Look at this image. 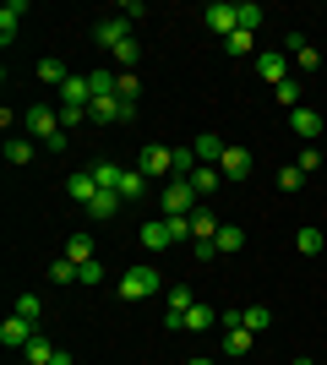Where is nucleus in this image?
I'll return each instance as SVG.
<instances>
[{
	"mask_svg": "<svg viewBox=\"0 0 327 365\" xmlns=\"http://www.w3.org/2000/svg\"><path fill=\"white\" fill-rule=\"evenodd\" d=\"M22 11H28L22 0H11V6L0 11V44H11V38H16V22H22Z\"/></svg>",
	"mask_w": 327,
	"mask_h": 365,
	"instance_id": "nucleus-24",
	"label": "nucleus"
},
{
	"mask_svg": "<svg viewBox=\"0 0 327 365\" xmlns=\"http://www.w3.org/2000/svg\"><path fill=\"white\" fill-rule=\"evenodd\" d=\"M142 175H147V180L175 175V148H142Z\"/></svg>",
	"mask_w": 327,
	"mask_h": 365,
	"instance_id": "nucleus-6",
	"label": "nucleus"
},
{
	"mask_svg": "<svg viewBox=\"0 0 327 365\" xmlns=\"http://www.w3.org/2000/svg\"><path fill=\"white\" fill-rule=\"evenodd\" d=\"M88 175H93V180H98V191H115V185H120V175H125V169L115 164V158H98V164L88 169Z\"/></svg>",
	"mask_w": 327,
	"mask_h": 365,
	"instance_id": "nucleus-17",
	"label": "nucleus"
},
{
	"mask_svg": "<svg viewBox=\"0 0 327 365\" xmlns=\"http://www.w3.org/2000/svg\"><path fill=\"white\" fill-rule=\"evenodd\" d=\"M300 180H306V175H300L295 164H289V169H279V191H300Z\"/></svg>",
	"mask_w": 327,
	"mask_h": 365,
	"instance_id": "nucleus-36",
	"label": "nucleus"
},
{
	"mask_svg": "<svg viewBox=\"0 0 327 365\" xmlns=\"http://www.w3.org/2000/svg\"><path fill=\"white\" fill-rule=\"evenodd\" d=\"M295 66H300V71H316V66H327V61L316 55V49H300V55H295Z\"/></svg>",
	"mask_w": 327,
	"mask_h": 365,
	"instance_id": "nucleus-38",
	"label": "nucleus"
},
{
	"mask_svg": "<svg viewBox=\"0 0 327 365\" xmlns=\"http://www.w3.org/2000/svg\"><path fill=\"white\" fill-rule=\"evenodd\" d=\"M22 120H28V137L38 142V148H55V153H66V125H61V115H55L49 104H33L28 115H22Z\"/></svg>",
	"mask_w": 327,
	"mask_h": 365,
	"instance_id": "nucleus-1",
	"label": "nucleus"
},
{
	"mask_svg": "<svg viewBox=\"0 0 327 365\" xmlns=\"http://www.w3.org/2000/svg\"><path fill=\"white\" fill-rule=\"evenodd\" d=\"M147 294H158V273H153V267H131V273H120V300H147Z\"/></svg>",
	"mask_w": 327,
	"mask_h": 365,
	"instance_id": "nucleus-4",
	"label": "nucleus"
},
{
	"mask_svg": "<svg viewBox=\"0 0 327 365\" xmlns=\"http://www.w3.org/2000/svg\"><path fill=\"white\" fill-rule=\"evenodd\" d=\"M120 213V191H98L93 202H88V218H93V224H104V218H115Z\"/></svg>",
	"mask_w": 327,
	"mask_h": 365,
	"instance_id": "nucleus-15",
	"label": "nucleus"
},
{
	"mask_svg": "<svg viewBox=\"0 0 327 365\" xmlns=\"http://www.w3.org/2000/svg\"><path fill=\"white\" fill-rule=\"evenodd\" d=\"M240 28H246V33L262 28V6H256V0H240Z\"/></svg>",
	"mask_w": 327,
	"mask_h": 365,
	"instance_id": "nucleus-32",
	"label": "nucleus"
},
{
	"mask_svg": "<svg viewBox=\"0 0 327 365\" xmlns=\"http://www.w3.org/2000/svg\"><path fill=\"white\" fill-rule=\"evenodd\" d=\"M213 245H218V257H234V251H246V229L240 224H218Z\"/></svg>",
	"mask_w": 327,
	"mask_h": 365,
	"instance_id": "nucleus-11",
	"label": "nucleus"
},
{
	"mask_svg": "<svg viewBox=\"0 0 327 365\" xmlns=\"http://www.w3.org/2000/svg\"><path fill=\"white\" fill-rule=\"evenodd\" d=\"M295 365H316V360H295Z\"/></svg>",
	"mask_w": 327,
	"mask_h": 365,
	"instance_id": "nucleus-43",
	"label": "nucleus"
},
{
	"mask_svg": "<svg viewBox=\"0 0 327 365\" xmlns=\"http://www.w3.org/2000/svg\"><path fill=\"white\" fill-rule=\"evenodd\" d=\"M22 360H28V365H55V344H49L44 333H33L28 349H22Z\"/></svg>",
	"mask_w": 327,
	"mask_h": 365,
	"instance_id": "nucleus-16",
	"label": "nucleus"
},
{
	"mask_svg": "<svg viewBox=\"0 0 327 365\" xmlns=\"http://www.w3.org/2000/svg\"><path fill=\"white\" fill-rule=\"evenodd\" d=\"M49 278H55V284H77V278H82V267H77L71 257H61L55 267H49Z\"/></svg>",
	"mask_w": 327,
	"mask_h": 365,
	"instance_id": "nucleus-31",
	"label": "nucleus"
},
{
	"mask_svg": "<svg viewBox=\"0 0 327 365\" xmlns=\"http://www.w3.org/2000/svg\"><path fill=\"white\" fill-rule=\"evenodd\" d=\"M251 338H256V333H246V327H224V354H234V360L251 354Z\"/></svg>",
	"mask_w": 327,
	"mask_h": 365,
	"instance_id": "nucleus-23",
	"label": "nucleus"
},
{
	"mask_svg": "<svg viewBox=\"0 0 327 365\" xmlns=\"http://www.w3.org/2000/svg\"><path fill=\"white\" fill-rule=\"evenodd\" d=\"M186 365H213V360H186Z\"/></svg>",
	"mask_w": 327,
	"mask_h": 365,
	"instance_id": "nucleus-42",
	"label": "nucleus"
},
{
	"mask_svg": "<svg viewBox=\"0 0 327 365\" xmlns=\"http://www.w3.org/2000/svg\"><path fill=\"white\" fill-rule=\"evenodd\" d=\"M256 76L279 88V82H289V61H284L279 49H262V55H256Z\"/></svg>",
	"mask_w": 327,
	"mask_h": 365,
	"instance_id": "nucleus-7",
	"label": "nucleus"
},
{
	"mask_svg": "<svg viewBox=\"0 0 327 365\" xmlns=\"http://www.w3.org/2000/svg\"><path fill=\"white\" fill-rule=\"evenodd\" d=\"M38 82H55V88H66V82H71L66 61H38Z\"/></svg>",
	"mask_w": 327,
	"mask_h": 365,
	"instance_id": "nucleus-27",
	"label": "nucleus"
},
{
	"mask_svg": "<svg viewBox=\"0 0 327 365\" xmlns=\"http://www.w3.org/2000/svg\"><path fill=\"white\" fill-rule=\"evenodd\" d=\"M66 197H71V202H82V207H88V202L98 197V180H93V175H88V169H77V175L66 180Z\"/></svg>",
	"mask_w": 327,
	"mask_h": 365,
	"instance_id": "nucleus-12",
	"label": "nucleus"
},
{
	"mask_svg": "<svg viewBox=\"0 0 327 365\" xmlns=\"http://www.w3.org/2000/svg\"><path fill=\"white\" fill-rule=\"evenodd\" d=\"M289 131L306 137V142H316L322 137V115H316V109H289Z\"/></svg>",
	"mask_w": 327,
	"mask_h": 365,
	"instance_id": "nucleus-10",
	"label": "nucleus"
},
{
	"mask_svg": "<svg viewBox=\"0 0 327 365\" xmlns=\"http://www.w3.org/2000/svg\"><path fill=\"white\" fill-rule=\"evenodd\" d=\"M66 257L77 262V267H82V262H93V240H88V235H71V240H66Z\"/></svg>",
	"mask_w": 327,
	"mask_h": 365,
	"instance_id": "nucleus-29",
	"label": "nucleus"
},
{
	"mask_svg": "<svg viewBox=\"0 0 327 365\" xmlns=\"http://www.w3.org/2000/svg\"><path fill=\"white\" fill-rule=\"evenodd\" d=\"M240 327H246V333H267V327H273V311H267V305H246V311H240Z\"/></svg>",
	"mask_w": 327,
	"mask_h": 365,
	"instance_id": "nucleus-20",
	"label": "nucleus"
},
{
	"mask_svg": "<svg viewBox=\"0 0 327 365\" xmlns=\"http://www.w3.org/2000/svg\"><path fill=\"white\" fill-rule=\"evenodd\" d=\"M218 175H224V180H246V175H251V153H246V148H224Z\"/></svg>",
	"mask_w": 327,
	"mask_h": 365,
	"instance_id": "nucleus-9",
	"label": "nucleus"
},
{
	"mask_svg": "<svg viewBox=\"0 0 327 365\" xmlns=\"http://www.w3.org/2000/svg\"><path fill=\"white\" fill-rule=\"evenodd\" d=\"M82 120H88V109H61V125H66V131H71V125H82Z\"/></svg>",
	"mask_w": 327,
	"mask_h": 365,
	"instance_id": "nucleus-41",
	"label": "nucleus"
},
{
	"mask_svg": "<svg viewBox=\"0 0 327 365\" xmlns=\"http://www.w3.org/2000/svg\"><path fill=\"white\" fill-rule=\"evenodd\" d=\"M142 245H147V251H164V245H175L170 218H147V224H142Z\"/></svg>",
	"mask_w": 327,
	"mask_h": 365,
	"instance_id": "nucleus-13",
	"label": "nucleus"
},
{
	"mask_svg": "<svg viewBox=\"0 0 327 365\" xmlns=\"http://www.w3.org/2000/svg\"><path fill=\"white\" fill-rule=\"evenodd\" d=\"M322 235H316V229H300V235H295V251H300V257H316V251H322Z\"/></svg>",
	"mask_w": 327,
	"mask_h": 365,
	"instance_id": "nucleus-30",
	"label": "nucleus"
},
{
	"mask_svg": "<svg viewBox=\"0 0 327 365\" xmlns=\"http://www.w3.org/2000/svg\"><path fill=\"white\" fill-rule=\"evenodd\" d=\"M16 317L38 322V317H44V300H38V294H22V300H16Z\"/></svg>",
	"mask_w": 327,
	"mask_h": 365,
	"instance_id": "nucleus-33",
	"label": "nucleus"
},
{
	"mask_svg": "<svg viewBox=\"0 0 327 365\" xmlns=\"http://www.w3.org/2000/svg\"><path fill=\"white\" fill-rule=\"evenodd\" d=\"M191 251H197V262H213V257H218L213 240H191Z\"/></svg>",
	"mask_w": 327,
	"mask_h": 365,
	"instance_id": "nucleus-40",
	"label": "nucleus"
},
{
	"mask_svg": "<svg viewBox=\"0 0 327 365\" xmlns=\"http://www.w3.org/2000/svg\"><path fill=\"white\" fill-rule=\"evenodd\" d=\"M218 235V218L207 213V207H197V213H191V240H213Z\"/></svg>",
	"mask_w": 327,
	"mask_h": 365,
	"instance_id": "nucleus-25",
	"label": "nucleus"
},
{
	"mask_svg": "<svg viewBox=\"0 0 327 365\" xmlns=\"http://www.w3.org/2000/svg\"><path fill=\"white\" fill-rule=\"evenodd\" d=\"M158 202H164V218H191L197 213V185L191 180H170L164 191H158Z\"/></svg>",
	"mask_w": 327,
	"mask_h": 365,
	"instance_id": "nucleus-2",
	"label": "nucleus"
},
{
	"mask_svg": "<svg viewBox=\"0 0 327 365\" xmlns=\"http://www.w3.org/2000/svg\"><path fill=\"white\" fill-rule=\"evenodd\" d=\"M33 153H38V142H33V137H6V158H11V164H28Z\"/></svg>",
	"mask_w": 327,
	"mask_h": 365,
	"instance_id": "nucleus-26",
	"label": "nucleus"
},
{
	"mask_svg": "<svg viewBox=\"0 0 327 365\" xmlns=\"http://www.w3.org/2000/svg\"><path fill=\"white\" fill-rule=\"evenodd\" d=\"M137 93H142V88H137V76L125 71V76H120V98H125V104H137Z\"/></svg>",
	"mask_w": 327,
	"mask_h": 365,
	"instance_id": "nucleus-39",
	"label": "nucleus"
},
{
	"mask_svg": "<svg viewBox=\"0 0 327 365\" xmlns=\"http://www.w3.org/2000/svg\"><path fill=\"white\" fill-rule=\"evenodd\" d=\"M191 185H197V197H213L218 185H224V175H218V164H197V175H191Z\"/></svg>",
	"mask_w": 327,
	"mask_h": 365,
	"instance_id": "nucleus-19",
	"label": "nucleus"
},
{
	"mask_svg": "<svg viewBox=\"0 0 327 365\" xmlns=\"http://www.w3.org/2000/svg\"><path fill=\"white\" fill-rule=\"evenodd\" d=\"M98 278H104V262H82V278H77V284H98Z\"/></svg>",
	"mask_w": 327,
	"mask_h": 365,
	"instance_id": "nucleus-37",
	"label": "nucleus"
},
{
	"mask_svg": "<svg viewBox=\"0 0 327 365\" xmlns=\"http://www.w3.org/2000/svg\"><path fill=\"white\" fill-rule=\"evenodd\" d=\"M207 33H218V38H229V33H240V6H229V0H213L202 11Z\"/></svg>",
	"mask_w": 327,
	"mask_h": 365,
	"instance_id": "nucleus-3",
	"label": "nucleus"
},
{
	"mask_svg": "<svg viewBox=\"0 0 327 365\" xmlns=\"http://www.w3.org/2000/svg\"><path fill=\"white\" fill-rule=\"evenodd\" d=\"M88 88H93V98H115V93H120V76L109 71V66H93V71H88Z\"/></svg>",
	"mask_w": 327,
	"mask_h": 365,
	"instance_id": "nucleus-14",
	"label": "nucleus"
},
{
	"mask_svg": "<svg viewBox=\"0 0 327 365\" xmlns=\"http://www.w3.org/2000/svg\"><path fill=\"white\" fill-rule=\"evenodd\" d=\"M28 338H33L28 317H6V322H0V344H6V349H28Z\"/></svg>",
	"mask_w": 327,
	"mask_h": 365,
	"instance_id": "nucleus-8",
	"label": "nucleus"
},
{
	"mask_svg": "<svg viewBox=\"0 0 327 365\" xmlns=\"http://www.w3.org/2000/svg\"><path fill=\"white\" fill-rule=\"evenodd\" d=\"M191 148H197V158H202V164H218V158H224V148H229V142H224V137H213V131H202V137L191 142Z\"/></svg>",
	"mask_w": 327,
	"mask_h": 365,
	"instance_id": "nucleus-18",
	"label": "nucleus"
},
{
	"mask_svg": "<svg viewBox=\"0 0 327 365\" xmlns=\"http://www.w3.org/2000/svg\"><path fill=\"white\" fill-rule=\"evenodd\" d=\"M213 322H218V311H213V305H202V300H197V305L186 311V333H207Z\"/></svg>",
	"mask_w": 327,
	"mask_h": 365,
	"instance_id": "nucleus-22",
	"label": "nucleus"
},
{
	"mask_svg": "<svg viewBox=\"0 0 327 365\" xmlns=\"http://www.w3.org/2000/svg\"><path fill=\"white\" fill-rule=\"evenodd\" d=\"M273 98H279V104H289V109H300V82H279V88H273Z\"/></svg>",
	"mask_w": 327,
	"mask_h": 365,
	"instance_id": "nucleus-34",
	"label": "nucleus"
},
{
	"mask_svg": "<svg viewBox=\"0 0 327 365\" xmlns=\"http://www.w3.org/2000/svg\"><path fill=\"white\" fill-rule=\"evenodd\" d=\"M93 38H98V49L115 55L120 44H131V16H104V22L93 28Z\"/></svg>",
	"mask_w": 327,
	"mask_h": 365,
	"instance_id": "nucleus-5",
	"label": "nucleus"
},
{
	"mask_svg": "<svg viewBox=\"0 0 327 365\" xmlns=\"http://www.w3.org/2000/svg\"><path fill=\"white\" fill-rule=\"evenodd\" d=\"M115 191H120V202H137L142 191H147V175H142V169H125V175H120V185H115Z\"/></svg>",
	"mask_w": 327,
	"mask_h": 365,
	"instance_id": "nucleus-21",
	"label": "nucleus"
},
{
	"mask_svg": "<svg viewBox=\"0 0 327 365\" xmlns=\"http://www.w3.org/2000/svg\"><path fill=\"white\" fill-rule=\"evenodd\" d=\"M224 49H229V55H251V61H256V38H251L246 28H240V33H229V38H224Z\"/></svg>",
	"mask_w": 327,
	"mask_h": 365,
	"instance_id": "nucleus-28",
	"label": "nucleus"
},
{
	"mask_svg": "<svg viewBox=\"0 0 327 365\" xmlns=\"http://www.w3.org/2000/svg\"><path fill=\"white\" fill-rule=\"evenodd\" d=\"M300 175H316V169H322V153H316V148H300Z\"/></svg>",
	"mask_w": 327,
	"mask_h": 365,
	"instance_id": "nucleus-35",
	"label": "nucleus"
}]
</instances>
